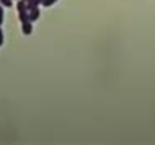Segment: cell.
Returning a JSON list of instances; mask_svg holds the SVG:
<instances>
[{"label": "cell", "instance_id": "obj_3", "mask_svg": "<svg viewBox=\"0 0 155 145\" xmlns=\"http://www.w3.org/2000/svg\"><path fill=\"white\" fill-rule=\"evenodd\" d=\"M43 2H44V0H30V2H26L28 10H35V8L43 7Z\"/></svg>", "mask_w": 155, "mask_h": 145}, {"label": "cell", "instance_id": "obj_8", "mask_svg": "<svg viewBox=\"0 0 155 145\" xmlns=\"http://www.w3.org/2000/svg\"><path fill=\"white\" fill-rule=\"evenodd\" d=\"M3 43H5V36H3L2 26H0V46H3Z\"/></svg>", "mask_w": 155, "mask_h": 145}, {"label": "cell", "instance_id": "obj_9", "mask_svg": "<svg viewBox=\"0 0 155 145\" xmlns=\"http://www.w3.org/2000/svg\"><path fill=\"white\" fill-rule=\"evenodd\" d=\"M25 2H30V0H25Z\"/></svg>", "mask_w": 155, "mask_h": 145}, {"label": "cell", "instance_id": "obj_6", "mask_svg": "<svg viewBox=\"0 0 155 145\" xmlns=\"http://www.w3.org/2000/svg\"><path fill=\"white\" fill-rule=\"evenodd\" d=\"M5 7H2L0 5V26L3 24V21H5V10H3Z\"/></svg>", "mask_w": 155, "mask_h": 145}, {"label": "cell", "instance_id": "obj_1", "mask_svg": "<svg viewBox=\"0 0 155 145\" xmlns=\"http://www.w3.org/2000/svg\"><path fill=\"white\" fill-rule=\"evenodd\" d=\"M15 8H16V11H18L20 21H21V23L30 21V10H28V5H26V2H25V0H16Z\"/></svg>", "mask_w": 155, "mask_h": 145}, {"label": "cell", "instance_id": "obj_10", "mask_svg": "<svg viewBox=\"0 0 155 145\" xmlns=\"http://www.w3.org/2000/svg\"><path fill=\"white\" fill-rule=\"evenodd\" d=\"M15 2H16V0H15Z\"/></svg>", "mask_w": 155, "mask_h": 145}, {"label": "cell", "instance_id": "obj_7", "mask_svg": "<svg viewBox=\"0 0 155 145\" xmlns=\"http://www.w3.org/2000/svg\"><path fill=\"white\" fill-rule=\"evenodd\" d=\"M59 0H44L43 2V7H52L54 3H57Z\"/></svg>", "mask_w": 155, "mask_h": 145}, {"label": "cell", "instance_id": "obj_5", "mask_svg": "<svg viewBox=\"0 0 155 145\" xmlns=\"http://www.w3.org/2000/svg\"><path fill=\"white\" fill-rule=\"evenodd\" d=\"M13 2L15 0H0V5L5 7V8H12L13 7Z\"/></svg>", "mask_w": 155, "mask_h": 145}, {"label": "cell", "instance_id": "obj_2", "mask_svg": "<svg viewBox=\"0 0 155 145\" xmlns=\"http://www.w3.org/2000/svg\"><path fill=\"white\" fill-rule=\"evenodd\" d=\"M21 33L25 36H30L33 33V21H25L21 23Z\"/></svg>", "mask_w": 155, "mask_h": 145}, {"label": "cell", "instance_id": "obj_4", "mask_svg": "<svg viewBox=\"0 0 155 145\" xmlns=\"http://www.w3.org/2000/svg\"><path fill=\"white\" fill-rule=\"evenodd\" d=\"M39 16H41V11H39V8H35V10H30V21L35 23L36 20H39Z\"/></svg>", "mask_w": 155, "mask_h": 145}]
</instances>
